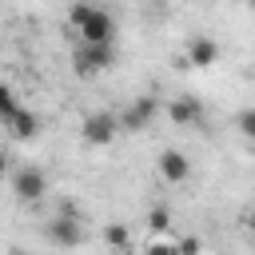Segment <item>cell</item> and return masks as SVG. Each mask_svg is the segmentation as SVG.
<instances>
[{"mask_svg": "<svg viewBox=\"0 0 255 255\" xmlns=\"http://www.w3.org/2000/svg\"><path fill=\"white\" fill-rule=\"evenodd\" d=\"M44 191H48V175H44L40 167L24 163V167L12 171V195H16L20 203H36V199H44Z\"/></svg>", "mask_w": 255, "mask_h": 255, "instance_id": "3", "label": "cell"}, {"mask_svg": "<svg viewBox=\"0 0 255 255\" xmlns=\"http://www.w3.org/2000/svg\"><path fill=\"white\" fill-rule=\"evenodd\" d=\"M143 255H175V239H163V235H151Z\"/></svg>", "mask_w": 255, "mask_h": 255, "instance_id": "14", "label": "cell"}, {"mask_svg": "<svg viewBox=\"0 0 255 255\" xmlns=\"http://www.w3.org/2000/svg\"><path fill=\"white\" fill-rule=\"evenodd\" d=\"M167 116H171V124L191 128V124H199V120H203V104H199L195 96H175V100L167 104Z\"/></svg>", "mask_w": 255, "mask_h": 255, "instance_id": "8", "label": "cell"}, {"mask_svg": "<svg viewBox=\"0 0 255 255\" xmlns=\"http://www.w3.org/2000/svg\"><path fill=\"white\" fill-rule=\"evenodd\" d=\"M155 112H159V100H155V96H139V100H131V104L116 116V124H120V131H143V128L155 120Z\"/></svg>", "mask_w": 255, "mask_h": 255, "instance_id": "5", "label": "cell"}, {"mask_svg": "<svg viewBox=\"0 0 255 255\" xmlns=\"http://www.w3.org/2000/svg\"><path fill=\"white\" fill-rule=\"evenodd\" d=\"M4 171H8V155L0 151V175H4Z\"/></svg>", "mask_w": 255, "mask_h": 255, "instance_id": "17", "label": "cell"}, {"mask_svg": "<svg viewBox=\"0 0 255 255\" xmlns=\"http://www.w3.org/2000/svg\"><path fill=\"white\" fill-rule=\"evenodd\" d=\"M112 60H116V52H112V44H80L76 52H72V68H76V76H100V72H108L112 68Z\"/></svg>", "mask_w": 255, "mask_h": 255, "instance_id": "1", "label": "cell"}, {"mask_svg": "<svg viewBox=\"0 0 255 255\" xmlns=\"http://www.w3.org/2000/svg\"><path fill=\"white\" fill-rule=\"evenodd\" d=\"M16 112H20V100H16V92H12V88L0 80V124L8 128V120H12Z\"/></svg>", "mask_w": 255, "mask_h": 255, "instance_id": "12", "label": "cell"}, {"mask_svg": "<svg viewBox=\"0 0 255 255\" xmlns=\"http://www.w3.org/2000/svg\"><path fill=\"white\" fill-rule=\"evenodd\" d=\"M235 124H239V135H247V139H251V135H255V112H251V108H243V112H239V120H235Z\"/></svg>", "mask_w": 255, "mask_h": 255, "instance_id": "16", "label": "cell"}, {"mask_svg": "<svg viewBox=\"0 0 255 255\" xmlns=\"http://www.w3.org/2000/svg\"><path fill=\"white\" fill-rule=\"evenodd\" d=\"M80 135H84V143L104 147V143H112V139L120 135V124H116L112 112H96V116H88V120L80 124Z\"/></svg>", "mask_w": 255, "mask_h": 255, "instance_id": "6", "label": "cell"}, {"mask_svg": "<svg viewBox=\"0 0 255 255\" xmlns=\"http://www.w3.org/2000/svg\"><path fill=\"white\" fill-rule=\"evenodd\" d=\"M8 131H12V139L28 143V139H36V135H40V116H36V112H28V108H20V112L8 120Z\"/></svg>", "mask_w": 255, "mask_h": 255, "instance_id": "10", "label": "cell"}, {"mask_svg": "<svg viewBox=\"0 0 255 255\" xmlns=\"http://www.w3.org/2000/svg\"><path fill=\"white\" fill-rule=\"evenodd\" d=\"M219 60V44L211 36H195L187 44V68H211Z\"/></svg>", "mask_w": 255, "mask_h": 255, "instance_id": "9", "label": "cell"}, {"mask_svg": "<svg viewBox=\"0 0 255 255\" xmlns=\"http://www.w3.org/2000/svg\"><path fill=\"white\" fill-rule=\"evenodd\" d=\"M76 36H80V44H112V36H116V16H112L108 8H96V4H92V12L84 16V24L76 28Z\"/></svg>", "mask_w": 255, "mask_h": 255, "instance_id": "2", "label": "cell"}, {"mask_svg": "<svg viewBox=\"0 0 255 255\" xmlns=\"http://www.w3.org/2000/svg\"><path fill=\"white\" fill-rule=\"evenodd\" d=\"M203 251V239L199 235H183V239H175V255H199Z\"/></svg>", "mask_w": 255, "mask_h": 255, "instance_id": "15", "label": "cell"}, {"mask_svg": "<svg viewBox=\"0 0 255 255\" xmlns=\"http://www.w3.org/2000/svg\"><path fill=\"white\" fill-rule=\"evenodd\" d=\"M155 171H159V179H167V183H187V179H191V159H187L179 147H163L159 159H155Z\"/></svg>", "mask_w": 255, "mask_h": 255, "instance_id": "7", "label": "cell"}, {"mask_svg": "<svg viewBox=\"0 0 255 255\" xmlns=\"http://www.w3.org/2000/svg\"><path fill=\"white\" fill-rule=\"evenodd\" d=\"M104 243H108L116 255H128V251H131V231H128V223H104Z\"/></svg>", "mask_w": 255, "mask_h": 255, "instance_id": "11", "label": "cell"}, {"mask_svg": "<svg viewBox=\"0 0 255 255\" xmlns=\"http://www.w3.org/2000/svg\"><path fill=\"white\" fill-rule=\"evenodd\" d=\"M44 231H48V243L52 247H64V251H72V247L84 243V223L76 215H68V211H60L56 219H48Z\"/></svg>", "mask_w": 255, "mask_h": 255, "instance_id": "4", "label": "cell"}, {"mask_svg": "<svg viewBox=\"0 0 255 255\" xmlns=\"http://www.w3.org/2000/svg\"><path fill=\"white\" fill-rule=\"evenodd\" d=\"M167 227H171V211H167V207H151V211H147V231H151V235H163Z\"/></svg>", "mask_w": 255, "mask_h": 255, "instance_id": "13", "label": "cell"}]
</instances>
